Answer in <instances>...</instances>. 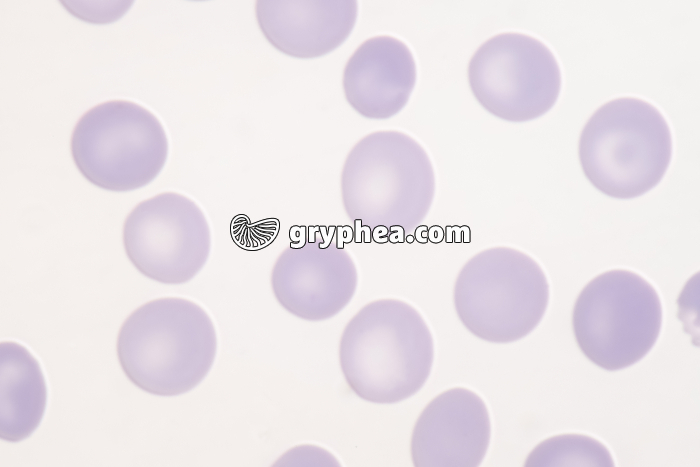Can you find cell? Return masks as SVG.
I'll return each mask as SVG.
<instances>
[{"mask_svg": "<svg viewBox=\"0 0 700 467\" xmlns=\"http://www.w3.org/2000/svg\"><path fill=\"white\" fill-rule=\"evenodd\" d=\"M434 339L421 313L406 301L383 298L364 305L346 324L339 363L350 389L376 404L398 403L426 383Z\"/></svg>", "mask_w": 700, "mask_h": 467, "instance_id": "cell-1", "label": "cell"}, {"mask_svg": "<svg viewBox=\"0 0 700 467\" xmlns=\"http://www.w3.org/2000/svg\"><path fill=\"white\" fill-rule=\"evenodd\" d=\"M116 352L122 371L136 387L156 396H177L198 386L211 370L216 329L194 301L162 297L125 319Z\"/></svg>", "mask_w": 700, "mask_h": 467, "instance_id": "cell-2", "label": "cell"}, {"mask_svg": "<svg viewBox=\"0 0 700 467\" xmlns=\"http://www.w3.org/2000/svg\"><path fill=\"white\" fill-rule=\"evenodd\" d=\"M341 198L350 220L376 228L415 229L435 197L432 161L412 136L380 130L349 151L340 177Z\"/></svg>", "mask_w": 700, "mask_h": 467, "instance_id": "cell-3", "label": "cell"}, {"mask_svg": "<svg viewBox=\"0 0 700 467\" xmlns=\"http://www.w3.org/2000/svg\"><path fill=\"white\" fill-rule=\"evenodd\" d=\"M578 156L583 173L603 194L630 199L653 189L672 157L670 127L651 103L620 97L599 107L584 125Z\"/></svg>", "mask_w": 700, "mask_h": 467, "instance_id": "cell-4", "label": "cell"}, {"mask_svg": "<svg viewBox=\"0 0 700 467\" xmlns=\"http://www.w3.org/2000/svg\"><path fill=\"white\" fill-rule=\"evenodd\" d=\"M455 311L474 336L510 343L531 333L549 302V284L530 255L511 247L480 251L459 271L453 289Z\"/></svg>", "mask_w": 700, "mask_h": 467, "instance_id": "cell-5", "label": "cell"}, {"mask_svg": "<svg viewBox=\"0 0 700 467\" xmlns=\"http://www.w3.org/2000/svg\"><path fill=\"white\" fill-rule=\"evenodd\" d=\"M661 325L656 289L626 269L594 277L579 293L572 312L579 349L607 371L622 370L644 358L655 345Z\"/></svg>", "mask_w": 700, "mask_h": 467, "instance_id": "cell-6", "label": "cell"}, {"mask_svg": "<svg viewBox=\"0 0 700 467\" xmlns=\"http://www.w3.org/2000/svg\"><path fill=\"white\" fill-rule=\"evenodd\" d=\"M70 149L87 181L107 191L126 192L159 175L167 161L168 139L150 110L136 102L110 100L79 118Z\"/></svg>", "mask_w": 700, "mask_h": 467, "instance_id": "cell-7", "label": "cell"}, {"mask_svg": "<svg viewBox=\"0 0 700 467\" xmlns=\"http://www.w3.org/2000/svg\"><path fill=\"white\" fill-rule=\"evenodd\" d=\"M467 76L479 104L508 122H526L547 113L562 85L550 48L519 32L499 33L481 44L468 63Z\"/></svg>", "mask_w": 700, "mask_h": 467, "instance_id": "cell-8", "label": "cell"}, {"mask_svg": "<svg viewBox=\"0 0 700 467\" xmlns=\"http://www.w3.org/2000/svg\"><path fill=\"white\" fill-rule=\"evenodd\" d=\"M122 239L128 259L141 274L170 285L195 277L211 249L202 209L189 197L170 191L139 202L124 221Z\"/></svg>", "mask_w": 700, "mask_h": 467, "instance_id": "cell-9", "label": "cell"}, {"mask_svg": "<svg viewBox=\"0 0 700 467\" xmlns=\"http://www.w3.org/2000/svg\"><path fill=\"white\" fill-rule=\"evenodd\" d=\"M358 272L351 255L332 242L306 241L286 247L271 272L278 303L306 321L327 320L352 300Z\"/></svg>", "mask_w": 700, "mask_h": 467, "instance_id": "cell-10", "label": "cell"}, {"mask_svg": "<svg viewBox=\"0 0 700 467\" xmlns=\"http://www.w3.org/2000/svg\"><path fill=\"white\" fill-rule=\"evenodd\" d=\"M491 421L484 400L464 387L434 397L418 416L410 454L417 467H476L485 458Z\"/></svg>", "mask_w": 700, "mask_h": 467, "instance_id": "cell-11", "label": "cell"}, {"mask_svg": "<svg viewBox=\"0 0 700 467\" xmlns=\"http://www.w3.org/2000/svg\"><path fill=\"white\" fill-rule=\"evenodd\" d=\"M417 65L408 45L390 35L362 42L348 59L342 77L345 98L361 116L387 119L408 103Z\"/></svg>", "mask_w": 700, "mask_h": 467, "instance_id": "cell-12", "label": "cell"}, {"mask_svg": "<svg viewBox=\"0 0 700 467\" xmlns=\"http://www.w3.org/2000/svg\"><path fill=\"white\" fill-rule=\"evenodd\" d=\"M255 15L263 36L276 50L292 58L313 59L346 41L357 21L358 3L259 0Z\"/></svg>", "mask_w": 700, "mask_h": 467, "instance_id": "cell-13", "label": "cell"}, {"mask_svg": "<svg viewBox=\"0 0 700 467\" xmlns=\"http://www.w3.org/2000/svg\"><path fill=\"white\" fill-rule=\"evenodd\" d=\"M0 390V438L21 442L44 417L47 385L39 361L18 342L0 343Z\"/></svg>", "mask_w": 700, "mask_h": 467, "instance_id": "cell-14", "label": "cell"}, {"mask_svg": "<svg viewBox=\"0 0 700 467\" xmlns=\"http://www.w3.org/2000/svg\"><path fill=\"white\" fill-rule=\"evenodd\" d=\"M608 448L599 440L577 433L541 441L528 454L524 466H614Z\"/></svg>", "mask_w": 700, "mask_h": 467, "instance_id": "cell-15", "label": "cell"}, {"mask_svg": "<svg viewBox=\"0 0 700 467\" xmlns=\"http://www.w3.org/2000/svg\"><path fill=\"white\" fill-rule=\"evenodd\" d=\"M60 2L75 17L96 24L116 21L127 12L133 3V1H91L95 7L93 10L84 5L82 1Z\"/></svg>", "mask_w": 700, "mask_h": 467, "instance_id": "cell-16", "label": "cell"}, {"mask_svg": "<svg viewBox=\"0 0 700 467\" xmlns=\"http://www.w3.org/2000/svg\"><path fill=\"white\" fill-rule=\"evenodd\" d=\"M275 466H341L327 449L316 445H298L286 451Z\"/></svg>", "mask_w": 700, "mask_h": 467, "instance_id": "cell-17", "label": "cell"}]
</instances>
